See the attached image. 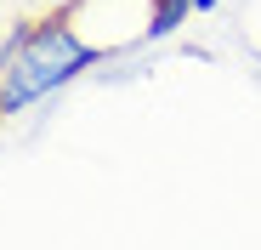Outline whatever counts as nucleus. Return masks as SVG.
<instances>
[{
  "label": "nucleus",
  "mask_w": 261,
  "mask_h": 250,
  "mask_svg": "<svg viewBox=\"0 0 261 250\" xmlns=\"http://www.w3.org/2000/svg\"><path fill=\"white\" fill-rule=\"evenodd\" d=\"M193 6H210V0H153V12H148V34H170Z\"/></svg>",
  "instance_id": "2"
},
{
  "label": "nucleus",
  "mask_w": 261,
  "mask_h": 250,
  "mask_svg": "<svg viewBox=\"0 0 261 250\" xmlns=\"http://www.w3.org/2000/svg\"><path fill=\"white\" fill-rule=\"evenodd\" d=\"M12 40H17V23H0V68H6V57H12Z\"/></svg>",
  "instance_id": "3"
},
{
  "label": "nucleus",
  "mask_w": 261,
  "mask_h": 250,
  "mask_svg": "<svg viewBox=\"0 0 261 250\" xmlns=\"http://www.w3.org/2000/svg\"><path fill=\"white\" fill-rule=\"evenodd\" d=\"M91 46L74 34L68 12H40L29 23H17V40H12V57L0 68V119L40 103L46 91H57L63 80H74L80 68H91Z\"/></svg>",
  "instance_id": "1"
},
{
  "label": "nucleus",
  "mask_w": 261,
  "mask_h": 250,
  "mask_svg": "<svg viewBox=\"0 0 261 250\" xmlns=\"http://www.w3.org/2000/svg\"><path fill=\"white\" fill-rule=\"evenodd\" d=\"M34 6H46V12H68L74 0H34Z\"/></svg>",
  "instance_id": "4"
}]
</instances>
